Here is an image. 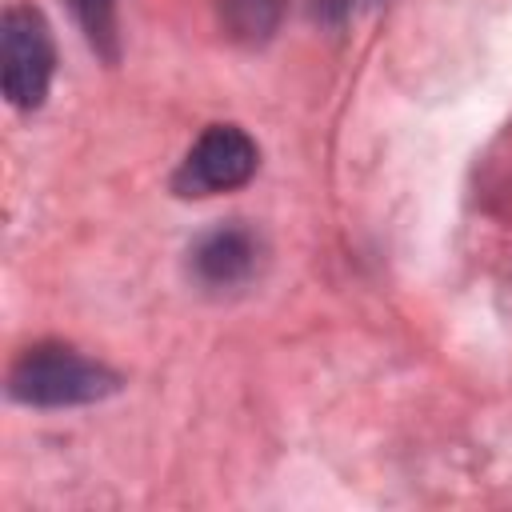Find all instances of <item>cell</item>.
Segmentation results:
<instances>
[{"label":"cell","mask_w":512,"mask_h":512,"mask_svg":"<svg viewBox=\"0 0 512 512\" xmlns=\"http://www.w3.org/2000/svg\"><path fill=\"white\" fill-rule=\"evenodd\" d=\"M116 388V376L72 348H32L12 368V396L24 404H84Z\"/></svg>","instance_id":"obj_1"},{"label":"cell","mask_w":512,"mask_h":512,"mask_svg":"<svg viewBox=\"0 0 512 512\" xmlns=\"http://www.w3.org/2000/svg\"><path fill=\"white\" fill-rule=\"evenodd\" d=\"M56 48L36 8L4 12V92L16 108H36L52 84Z\"/></svg>","instance_id":"obj_2"},{"label":"cell","mask_w":512,"mask_h":512,"mask_svg":"<svg viewBox=\"0 0 512 512\" xmlns=\"http://www.w3.org/2000/svg\"><path fill=\"white\" fill-rule=\"evenodd\" d=\"M256 172V144L244 128L236 124H212L200 132V140L192 144L184 168H180V188L208 196V192H228L248 184V176Z\"/></svg>","instance_id":"obj_3"},{"label":"cell","mask_w":512,"mask_h":512,"mask_svg":"<svg viewBox=\"0 0 512 512\" xmlns=\"http://www.w3.org/2000/svg\"><path fill=\"white\" fill-rule=\"evenodd\" d=\"M248 264H252V240L240 228H220L196 248V268L212 284H228V280L244 276Z\"/></svg>","instance_id":"obj_4"},{"label":"cell","mask_w":512,"mask_h":512,"mask_svg":"<svg viewBox=\"0 0 512 512\" xmlns=\"http://www.w3.org/2000/svg\"><path fill=\"white\" fill-rule=\"evenodd\" d=\"M72 8L84 20L92 40H108L112 36V0H72Z\"/></svg>","instance_id":"obj_5"},{"label":"cell","mask_w":512,"mask_h":512,"mask_svg":"<svg viewBox=\"0 0 512 512\" xmlns=\"http://www.w3.org/2000/svg\"><path fill=\"white\" fill-rule=\"evenodd\" d=\"M228 8H244V20H236L240 32H268L276 20V0H228Z\"/></svg>","instance_id":"obj_6"}]
</instances>
